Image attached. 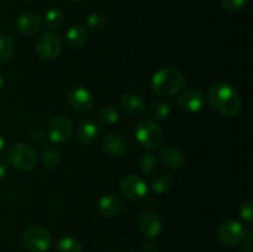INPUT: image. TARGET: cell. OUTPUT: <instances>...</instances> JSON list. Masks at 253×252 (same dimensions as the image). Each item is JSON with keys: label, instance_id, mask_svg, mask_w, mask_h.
<instances>
[{"label": "cell", "instance_id": "6da1fadb", "mask_svg": "<svg viewBox=\"0 0 253 252\" xmlns=\"http://www.w3.org/2000/svg\"><path fill=\"white\" fill-rule=\"evenodd\" d=\"M207 101L210 109L225 118H234L241 109V98L229 83H216L209 89Z\"/></svg>", "mask_w": 253, "mask_h": 252}, {"label": "cell", "instance_id": "7a4b0ae2", "mask_svg": "<svg viewBox=\"0 0 253 252\" xmlns=\"http://www.w3.org/2000/svg\"><path fill=\"white\" fill-rule=\"evenodd\" d=\"M184 83L185 77L179 69L174 67H165L153 74L151 86L158 96L169 98L182 90Z\"/></svg>", "mask_w": 253, "mask_h": 252}, {"label": "cell", "instance_id": "3957f363", "mask_svg": "<svg viewBox=\"0 0 253 252\" xmlns=\"http://www.w3.org/2000/svg\"><path fill=\"white\" fill-rule=\"evenodd\" d=\"M6 158L10 165L20 170H31L37 165V153L25 143H14L6 151Z\"/></svg>", "mask_w": 253, "mask_h": 252}, {"label": "cell", "instance_id": "277c9868", "mask_svg": "<svg viewBox=\"0 0 253 252\" xmlns=\"http://www.w3.org/2000/svg\"><path fill=\"white\" fill-rule=\"evenodd\" d=\"M22 245L31 252H46L52 245V235L44 227L34 225L22 232Z\"/></svg>", "mask_w": 253, "mask_h": 252}, {"label": "cell", "instance_id": "5b68a950", "mask_svg": "<svg viewBox=\"0 0 253 252\" xmlns=\"http://www.w3.org/2000/svg\"><path fill=\"white\" fill-rule=\"evenodd\" d=\"M135 136L141 146L147 150H155L160 147L163 142V130L151 120H143L137 124L135 130Z\"/></svg>", "mask_w": 253, "mask_h": 252}, {"label": "cell", "instance_id": "8992f818", "mask_svg": "<svg viewBox=\"0 0 253 252\" xmlns=\"http://www.w3.org/2000/svg\"><path fill=\"white\" fill-rule=\"evenodd\" d=\"M35 51L41 59H56L62 53V42L54 32H42L36 40Z\"/></svg>", "mask_w": 253, "mask_h": 252}, {"label": "cell", "instance_id": "52a82bcc", "mask_svg": "<svg viewBox=\"0 0 253 252\" xmlns=\"http://www.w3.org/2000/svg\"><path fill=\"white\" fill-rule=\"evenodd\" d=\"M246 236V229L239 221L227 220L221 222L216 229V237L224 246H236L244 241Z\"/></svg>", "mask_w": 253, "mask_h": 252}, {"label": "cell", "instance_id": "ba28073f", "mask_svg": "<svg viewBox=\"0 0 253 252\" xmlns=\"http://www.w3.org/2000/svg\"><path fill=\"white\" fill-rule=\"evenodd\" d=\"M47 135L54 143L67 142L73 135V124L64 115L54 116L47 128Z\"/></svg>", "mask_w": 253, "mask_h": 252}, {"label": "cell", "instance_id": "9c48e42d", "mask_svg": "<svg viewBox=\"0 0 253 252\" xmlns=\"http://www.w3.org/2000/svg\"><path fill=\"white\" fill-rule=\"evenodd\" d=\"M67 100L72 109L78 113H88L94 105V96L85 86L74 85L67 94Z\"/></svg>", "mask_w": 253, "mask_h": 252}, {"label": "cell", "instance_id": "30bf717a", "mask_svg": "<svg viewBox=\"0 0 253 252\" xmlns=\"http://www.w3.org/2000/svg\"><path fill=\"white\" fill-rule=\"evenodd\" d=\"M137 227L148 239H156L163 230V222L158 214L151 210H143L137 217Z\"/></svg>", "mask_w": 253, "mask_h": 252}, {"label": "cell", "instance_id": "8fae6325", "mask_svg": "<svg viewBox=\"0 0 253 252\" xmlns=\"http://www.w3.org/2000/svg\"><path fill=\"white\" fill-rule=\"evenodd\" d=\"M120 192L130 200H140L147 194V183L140 175L130 174L120 182Z\"/></svg>", "mask_w": 253, "mask_h": 252}, {"label": "cell", "instance_id": "7c38bea8", "mask_svg": "<svg viewBox=\"0 0 253 252\" xmlns=\"http://www.w3.org/2000/svg\"><path fill=\"white\" fill-rule=\"evenodd\" d=\"M204 105V95L198 88H188L178 98V106L188 114L198 113Z\"/></svg>", "mask_w": 253, "mask_h": 252}, {"label": "cell", "instance_id": "4fadbf2b", "mask_svg": "<svg viewBox=\"0 0 253 252\" xmlns=\"http://www.w3.org/2000/svg\"><path fill=\"white\" fill-rule=\"evenodd\" d=\"M99 133H100V128H99L98 124L90 119L82 120L77 125L76 138L78 140V142H81L84 146L93 145L98 138Z\"/></svg>", "mask_w": 253, "mask_h": 252}, {"label": "cell", "instance_id": "5bb4252c", "mask_svg": "<svg viewBox=\"0 0 253 252\" xmlns=\"http://www.w3.org/2000/svg\"><path fill=\"white\" fill-rule=\"evenodd\" d=\"M103 150L109 157L111 158H121L125 156L127 151V145L125 140L118 133H108L103 138Z\"/></svg>", "mask_w": 253, "mask_h": 252}, {"label": "cell", "instance_id": "9a60e30c", "mask_svg": "<svg viewBox=\"0 0 253 252\" xmlns=\"http://www.w3.org/2000/svg\"><path fill=\"white\" fill-rule=\"evenodd\" d=\"M41 17L32 11L22 12V14L19 15V17L16 19V29L19 30L22 35H27V36L36 35L37 32L41 30Z\"/></svg>", "mask_w": 253, "mask_h": 252}, {"label": "cell", "instance_id": "2e32d148", "mask_svg": "<svg viewBox=\"0 0 253 252\" xmlns=\"http://www.w3.org/2000/svg\"><path fill=\"white\" fill-rule=\"evenodd\" d=\"M160 161L167 169L175 170L183 167L185 162L184 153L174 146L165 147L160 152Z\"/></svg>", "mask_w": 253, "mask_h": 252}, {"label": "cell", "instance_id": "e0dca14e", "mask_svg": "<svg viewBox=\"0 0 253 252\" xmlns=\"http://www.w3.org/2000/svg\"><path fill=\"white\" fill-rule=\"evenodd\" d=\"M120 105L128 115H138L145 110L146 101L142 95L135 91H128L121 95Z\"/></svg>", "mask_w": 253, "mask_h": 252}, {"label": "cell", "instance_id": "ac0fdd59", "mask_svg": "<svg viewBox=\"0 0 253 252\" xmlns=\"http://www.w3.org/2000/svg\"><path fill=\"white\" fill-rule=\"evenodd\" d=\"M86 36H88V32L83 25H73L64 34V43L71 49L82 48L85 44Z\"/></svg>", "mask_w": 253, "mask_h": 252}, {"label": "cell", "instance_id": "d6986e66", "mask_svg": "<svg viewBox=\"0 0 253 252\" xmlns=\"http://www.w3.org/2000/svg\"><path fill=\"white\" fill-rule=\"evenodd\" d=\"M98 210L103 216L105 217H115L123 210V203L120 198L114 194L104 195L98 202Z\"/></svg>", "mask_w": 253, "mask_h": 252}, {"label": "cell", "instance_id": "ffe728a7", "mask_svg": "<svg viewBox=\"0 0 253 252\" xmlns=\"http://www.w3.org/2000/svg\"><path fill=\"white\" fill-rule=\"evenodd\" d=\"M15 53V41L10 35L0 34V64L11 59Z\"/></svg>", "mask_w": 253, "mask_h": 252}, {"label": "cell", "instance_id": "44dd1931", "mask_svg": "<svg viewBox=\"0 0 253 252\" xmlns=\"http://www.w3.org/2000/svg\"><path fill=\"white\" fill-rule=\"evenodd\" d=\"M61 151L54 146H44L41 152V161L47 168H56L61 163Z\"/></svg>", "mask_w": 253, "mask_h": 252}, {"label": "cell", "instance_id": "7402d4cb", "mask_svg": "<svg viewBox=\"0 0 253 252\" xmlns=\"http://www.w3.org/2000/svg\"><path fill=\"white\" fill-rule=\"evenodd\" d=\"M96 118L104 125H114L120 119V111L114 105L108 104V105H104L99 109L98 114H96Z\"/></svg>", "mask_w": 253, "mask_h": 252}, {"label": "cell", "instance_id": "603a6c76", "mask_svg": "<svg viewBox=\"0 0 253 252\" xmlns=\"http://www.w3.org/2000/svg\"><path fill=\"white\" fill-rule=\"evenodd\" d=\"M82 250H83L82 242L77 237H62L56 244L57 252H82Z\"/></svg>", "mask_w": 253, "mask_h": 252}, {"label": "cell", "instance_id": "cb8c5ba5", "mask_svg": "<svg viewBox=\"0 0 253 252\" xmlns=\"http://www.w3.org/2000/svg\"><path fill=\"white\" fill-rule=\"evenodd\" d=\"M44 21H46V26L49 30H57L64 24V14L59 9L53 7L46 12Z\"/></svg>", "mask_w": 253, "mask_h": 252}, {"label": "cell", "instance_id": "d4e9b609", "mask_svg": "<svg viewBox=\"0 0 253 252\" xmlns=\"http://www.w3.org/2000/svg\"><path fill=\"white\" fill-rule=\"evenodd\" d=\"M170 108L169 104L163 99H158V100L153 101L152 106H151V115L155 120H165L169 116Z\"/></svg>", "mask_w": 253, "mask_h": 252}, {"label": "cell", "instance_id": "484cf974", "mask_svg": "<svg viewBox=\"0 0 253 252\" xmlns=\"http://www.w3.org/2000/svg\"><path fill=\"white\" fill-rule=\"evenodd\" d=\"M158 161L152 153H143L138 160V167L140 170L145 174H152L157 169Z\"/></svg>", "mask_w": 253, "mask_h": 252}, {"label": "cell", "instance_id": "4316f807", "mask_svg": "<svg viewBox=\"0 0 253 252\" xmlns=\"http://www.w3.org/2000/svg\"><path fill=\"white\" fill-rule=\"evenodd\" d=\"M151 184H152L153 192L161 194V193H165L169 189L170 185H172V178L167 173H161L153 178Z\"/></svg>", "mask_w": 253, "mask_h": 252}, {"label": "cell", "instance_id": "83f0119b", "mask_svg": "<svg viewBox=\"0 0 253 252\" xmlns=\"http://www.w3.org/2000/svg\"><path fill=\"white\" fill-rule=\"evenodd\" d=\"M247 0H221V6L229 14H239L246 7Z\"/></svg>", "mask_w": 253, "mask_h": 252}, {"label": "cell", "instance_id": "f1b7e54d", "mask_svg": "<svg viewBox=\"0 0 253 252\" xmlns=\"http://www.w3.org/2000/svg\"><path fill=\"white\" fill-rule=\"evenodd\" d=\"M106 20L105 16L99 12H94V14L89 15L88 19H86V26L90 30H100L101 27H104Z\"/></svg>", "mask_w": 253, "mask_h": 252}, {"label": "cell", "instance_id": "f546056e", "mask_svg": "<svg viewBox=\"0 0 253 252\" xmlns=\"http://www.w3.org/2000/svg\"><path fill=\"white\" fill-rule=\"evenodd\" d=\"M240 216L247 222V224L251 225L253 222V204L250 200H245L240 205Z\"/></svg>", "mask_w": 253, "mask_h": 252}, {"label": "cell", "instance_id": "4dcf8cb0", "mask_svg": "<svg viewBox=\"0 0 253 252\" xmlns=\"http://www.w3.org/2000/svg\"><path fill=\"white\" fill-rule=\"evenodd\" d=\"M46 136V132H44L43 128L41 127H35L30 131V138L35 142H39V141H42Z\"/></svg>", "mask_w": 253, "mask_h": 252}, {"label": "cell", "instance_id": "1f68e13d", "mask_svg": "<svg viewBox=\"0 0 253 252\" xmlns=\"http://www.w3.org/2000/svg\"><path fill=\"white\" fill-rule=\"evenodd\" d=\"M244 251L253 252V232L250 231L244 239Z\"/></svg>", "mask_w": 253, "mask_h": 252}, {"label": "cell", "instance_id": "d6a6232c", "mask_svg": "<svg viewBox=\"0 0 253 252\" xmlns=\"http://www.w3.org/2000/svg\"><path fill=\"white\" fill-rule=\"evenodd\" d=\"M7 173V165L4 160H0V178L4 177Z\"/></svg>", "mask_w": 253, "mask_h": 252}, {"label": "cell", "instance_id": "836d02e7", "mask_svg": "<svg viewBox=\"0 0 253 252\" xmlns=\"http://www.w3.org/2000/svg\"><path fill=\"white\" fill-rule=\"evenodd\" d=\"M4 150H5V140H4V137L0 135V155L4 152Z\"/></svg>", "mask_w": 253, "mask_h": 252}, {"label": "cell", "instance_id": "e575fe53", "mask_svg": "<svg viewBox=\"0 0 253 252\" xmlns=\"http://www.w3.org/2000/svg\"><path fill=\"white\" fill-rule=\"evenodd\" d=\"M2 88H4V78H2V76L0 74V91L2 90Z\"/></svg>", "mask_w": 253, "mask_h": 252}, {"label": "cell", "instance_id": "d590c367", "mask_svg": "<svg viewBox=\"0 0 253 252\" xmlns=\"http://www.w3.org/2000/svg\"><path fill=\"white\" fill-rule=\"evenodd\" d=\"M71 1H74V2H81V1H84V0H71Z\"/></svg>", "mask_w": 253, "mask_h": 252}, {"label": "cell", "instance_id": "8d00e7d4", "mask_svg": "<svg viewBox=\"0 0 253 252\" xmlns=\"http://www.w3.org/2000/svg\"><path fill=\"white\" fill-rule=\"evenodd\" d=\"M106 252H119V251H115V250H110V251H106Z\"/></svg>", "mask_w": 253, "mask_h": 252}]
</instances>
